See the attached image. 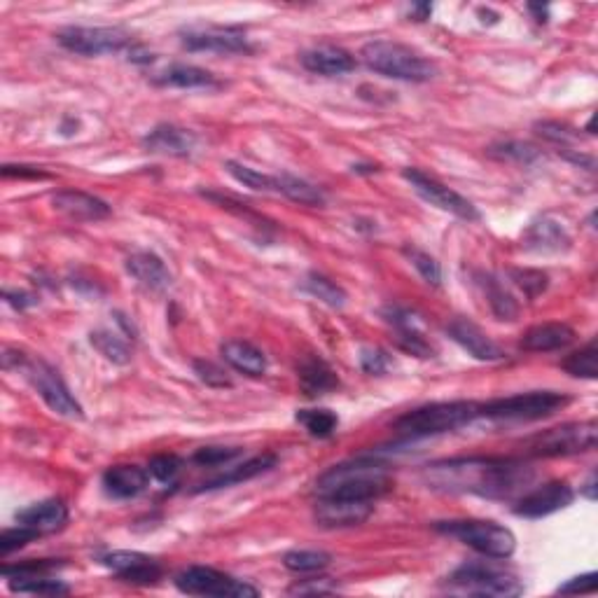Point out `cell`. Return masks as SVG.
Segmentation results:
<instances>
[{
  "label": "cell",
  "mask_w": 598,
  "mask_h": 598,
  "mask_svg": "<svg viewBox=\"0 0 598 598\" xmlns=\"http://www.w3.org/2000/svg\"><path fill=\"white\" fill-rule=\"evenodd\" d=\"M374 505L370 500L346 498H318L314 517L323 528H353L365 524L372 517Z\"/></svg>",
  "instance_id": "obj_15"
},
{
  "label": "cell",
  "mask_w": 598,
  "mask_h": 598,
  "mask_svg": "<svg viewBox=\"0 0 598 598\" xmlns=\"http://www.w3.org/2000/svg\"><path fill=\"white\" fill-rule=\"evenodd\" d=\"M563 370H566L570 377H577V379H596L598 377L596 339H591L584 349L563 360Z\"/></svg>",
  "instance_id": "obj_38"
},
{
  "label": "cell",
  "mask_w": 598,
  "mask_h": 598,
  "mask_svg": "<svg viewBox=\"0 0 598 598\" xmlns=\"http://www.w3.org/2000/svg\"><path fill=\"white\" fill-rule=\"evenodd\" d=\"M239 454L241 449L236 447H201L194 451L192 461L201 465V468H220V465H227L229 461H234Z\"/></svg>",
  "instance_id": "obj_44"
},
{
  "label": "cell",
  "mask_w": 598,
  "mask_h": 598,
  "mask_svg": "<svg viewBox=\"0 0 598 598\" xmlns=\"http://www.w3.org/2000/svg\"><path fill=\"white\" fill-rule=\"evenodd\" d=\"M524 246L535 253H561L570 248V236L566 227L552 218L535 220L524 234Z\"/></svg>",
  "instance_id": "obj_27"
},
{
  "label": "cell",
  "mask_w": 598,
  "mask_h": 598,
  "mask_svg": "<svg viewBox=\"0 0 598 598\" xmlns=\"http://www.w3.org/2000/svg\"><path fill=\"white\" fill-rule=\"evenodd\" d=\"M61 47L82 57H101L131 50V33L120 26H68L57 33Z\"/></svg>",
  "instance_id": "obj_11"
},
{
  "label": "cell",
  "mask_w": 598,
  "mask_h": 598,
  "mask_svg": "<svg viewBox=\"0 0 598 598\" xmlns=\"http://www.w3.org/2000/svg\"><path fill=\"white\" fill-rule=\"evenodd\" d=\"M194 372H197V377L211 388L232 386V379L227 377V372L215 363H211V360H194Z\"/></svg>",
  "instance_id": "obj_47"
},
{
  "label": "cell",
  "mask_w": 598,
  "mask_h": 598,
  "mask_svg": "<svg viewBox=\"0 0 598 598\" xmlns=\"http://www.w3.org/2000/svg\"><path fill=\"white\" fill-rule=\"evenodd\" d=\"M575 342V330L566 323H540L526 330L521 349L533 353H549L566 349Z\"/></svg>",
  "instance_id": "obj_25"
},
{
  "label": "cell",
  "mask_w": 598,
  "mask_h": 598,
  "mask_svg": "<svg viewBox=\"0 0 598 598\" xmlns=\"http://www.w3.org/2000/svg\"><path fill=\"white\" fill-rule=\"evenodd\" d=\"M412 12L416 15V22H426V19L430 17V12H433V8H430V5H414Z\"/></svg>",
  "instance_id": "obj_54"
},
{
  "label": "cell",
  "mask_w": 598,
  "mask_h": 598,
  "mask_svg": "<svg viewBox=\"0 0 598 598\" xmlns=\"http://www.w3.org/2000/svg\"><path fill=\"white\" fill-rule=\"evenodd\" d=\"M477 283L484 292L486 302H489L491 314L496 316L498 321H514V318L519 316L517 299L512 297V292L507 290L496 276H493V274H477Z\"/></svg>",
  "instance_id": "obj_30"
},
{
  "label": "cell",
  "mask_w": 598,
  "mask_h": 598,
  "mask_svg": "<svg viewBox=\"0 0 598 598\" xmlns=\"http://www.w3.org/2000/svg\"><path fill=\"white\" fill-rule=\"evenodd\" d=\"M332 556L323 549H292L283 556V566L292 570V573L299 575H311V573H321L330 566Z\"/></svg>",
  "instance_id": "obj_34"
},
{
  "label": "cell",
  "mask_w": 598,
  "mask_h": 598,
  "mask_svg": "<svg viewBox=\"0 0 598 598\" xmlns=\"http://www.w3.org/2000/svg\"><path fill=\"white\" fill-rule=\"evenodd\" d=\"M475 419H479L477 402H430V405L416 407L412 412L402 414L393 423V428L395 433L407 437V440H423V437L454 433V430L468 426Z\"/></svg>",
  "instance_id": "obj_3"
},
{
  "label": "cell",
  "mask_w": 598,
  "mask_h": 598,
  "mask_svg": "<svg viewBox=\"0 0 598 598\" xmlns=\"http://www.w3.org/2000/svg\"><path fill=\"white\" fill-rule=\"evenodd\" d=\"M17 521L19 524L33 528L38 535H50L61 531V528L66 526L68 507L64 500L47 498V500H40L36 505H29L22 512H17Z\"/></svg>",
  "instance_id": "obj_23"
},
{
  "label": "cell",
  "mask_w": 598,
  "mask_h": 598,
  "mask_svg": "<svg viewBox=\"0 0 598 598\" xmlns=\"http://www.w3.org/2000/svg\"><path fill=\"white\" fill-rule=\"evenodd\" d=\"M143 145L150 152L169 157H190L197 148V136L190 129L176 127V124H157L148 136L143 138Z\"/></svg>",
  "instance_id": "obj_20"
},
{
  "label": "cell",
  "mask_w": 598,
  "mask_h": 598,
  "mask_svg": "<svg viewBox=\"0 0 598 598\" xmlns=\"http://www.w3.org/2000/svg\"><path fill=\"white\" fill-rule=\"evenodd\" d=\"M582 493H584V496H587L589 500H596V475H594V472H591V475H589V479H587V484H584Z\"/></svg>",
  "instance_id": "obj_53"
},
{
  "label": "cell",
  "mask_w": 598,
  "mask_h": 598,
  "mask_svg": "<svg viewBox=\"0 0 598 598\" xmlns=\"http://www.w3.org/2000/svg\"><path fill=\"white\" fill-rule=\"evenodd\" d=\"M575 493L570 489L568 482H547L538 486V489L524 493V498L519 500L514 507V514L524 519H542L547 514H554L573 503Z\"/></svg>",
  "instance_id": "obj_14"
},
{
  "label": "cell",
  "mask_w": 598,
  "mask_h": 598,
  "mask_svg": "<svg viewBox=\"0 0 598 598\" xmlns=\"http://www.w3.org/2000/svg\"><path fill=\"white\" fill-rule=\"evenodd\" d=\"M222 360L232 367V370L241 372L243 377H262L267 372V356L257 349L255 344L243 342V339H229L220 346Z\"/></svg>",
  "instance_id": "obj_26"
},
{
  "label": "cell",
  "mask_w": 598,
  "mask_h": 598,
  "mask_svg": "<svg viewBox=\"0 0 598 598\" xmlns=\"http://www.w3.org/2000/svg\"><path fill=\"white\" fill-rule=\"evenodd\" d=\"M596 589H598L596 573H587V575L573 577V580L561 584V587L556 591H559V594H594Z\"/></svg>",
  "instance_id": "obj_49"
},
{
  "label": "cell",
  "mask_w": 598,
  "mask_h": 598,
  "mask_svg": "<svg viewBox=\"0 0 598 598\" xmlns=\"http://www.w3.org/2000/svg\"><path fill=\"white\" fill-rule=\"evenodd\" d=\"M449 337L461 346L463 351H468L475 360H482V363H496V360L505 358V351L493 342V339L486 335V332L475 325L468 318H454L447 325Z\"/></svg>",
  "instance_id": "obj_18"
},
{
  "label": "cell",
  "mask_w": 598,
  "mask_h": 598,
  "mask_svg": "<svg viewBox=\"0 0 598 598\" xmlns=\"http://www.w3.org/2000/svg\"><path fill=\"white\" fill-rule=\"evenodd\" d=\"M360 367H363V372L379 377L391 367V358L381 349H363L360 351Z\"/></svg>",
  "instance_id": "obj_48"
},
{
  "label": "cell",
  "mask_w": 598,
  "mask_h": 598,
  "mask_svg": "<svg viewBox=\"0 0 598 598\" xmlns=\"http://www.w3.org/2000/svg\"><path fill=\"white\" fill-rule=\"evenodd\" d=\"M157 85L178 89H208L218 85L215 75L192 64H173L157 75Z\"/></svg>",
  "instance_id": "obj_31"
},
{
  "label": "cell",
  "mask_w": 598,
  "mask_h": 598,
  "mask_svg": "<svg viewBox=\"0 0 598 598\" xmlns=\"http://www.w3.org/2000/svg\"><path fill=\"white\" fill-rule=\"evenodd\" d=\"M598 442V426L596 421H580V423H563V426L542 430L526 440V454L535 458H559V456H575L584 451L594 449Z\"/></svg>",
  "instance_id": "obj_9"
},
{
  "label": "cell",
  "mask_w": 598,
  "mask_h": 598,
  "mask_svg": "<svg viewBox=\"0 0 598 598\" xmlns=\"http://www.w3.org/2000/svg\"><path fill=\"white\" fill-rule=\"evenodd\" d=\"M103 489L117 500L136 498L148 489V472L129 463L113 465L103 472Z\"/></svg>",
  "instance_id": "obj_24"
},
{
  "label": "cell",
  "mask_w": 598,
  "mask_h": 598,
  "mask_svg": "<svg viewBox=\"0 0 598 598\" xmlns=\"http://www.w3.org/2000/svg\"><path fill=\"white\" fill-rule=\"evenodd\" d=\"M302 61V66L307 68L311 73H318V75H346L351 73L353 68L358 66L356 57L349 50H344V47H337V45H321V47H311L299 57Z\"/></svg>",
  "instance_id": "obj_22"
},
{
  "label": "cell",
  "mask_w": 598,
  "mask_h": 598,
  "mask_svg": "<svg viewBox=\"0 0 598 598\" xmlns=\"http://www.w3.org/2000/svg\"><path fill=\"white\" fill-rule=\"evenodd\" d=\"M393 475L386 465L377 461H358L332 465L316 482L318 498H346V500H377L393 491Z\"/></svg>",
  "instance_id": "obj_2"
},
{
  "label": "cell",
  "mask_w": 598,
  "mask_h": 598,
  "mask_svg": "<svg viewBox=\"0 0 598 598\" xmlns=\"http://www.w3.org/2000/svg\"><path fill=\"white\" fill-rule=\"evenodd\" d=\"M178 591L187 596H215V598H255L260 596L253 584L236 580V577L220 573L208 566H190L176 575Z\"/></svg>",
  "instance_id": "obj_10"
},
{
  "label": "cell",
  "mask_w": 598,
  "mask_h": 598,
  "mask_svg": "<svg viewBox=\"0 0 598 598\" xmlns=\"http://www.w3.org/2000/svg\"><path fill=\"white\" fill-rule=\"evenodd\" d=\"M127 271L136 278V283L145 288L148 292H166L171 288L173 276L171 271L166 269L162 257L155 253H148V250H141V253H134L127 257Z\"/></svg>",
  "instance_id": "obj_21"
},
{
  "label": "cell",
  "mask_w": 598,
  "mask_h": 598,
  "mask_svg": "<svg viewBox=\"0 0 598 598\" xmlns=\"http://www.w3.org/2000/svg\"><path fill=\"white\" fill-rule=\"evenodd\" d=\"M402 178H405L407 183L414 187V192L419 194L423 201H428L430 206L456 215V218L461 220H479L477 206L472 204L470 199H465L463 194L451 190V187L440 183V180L433 176H428V173H423L419 169H405L402 171Z\"/></svg>",
  "instance_id": "obj_12"
},
{
  "label": "cell",
  "mask_w": 598,
  "mask_h": 598,
  "mask_svg": "<svg viewBox=\"0 0 598 598\" xmlns=\"http://www.w3.org/2000/svg\"><path fill=\"white\" fill-rule=\"evenodd\" d=\"M8 587L15 594H33V596H61L68 594L71 587L61 580H54L50 573H26L8 577Z\"/></svg>",
  "instance_id": "obj_32"
},
{
  "label": "cell",
  "mask_w": 598,
  "mask_h": 598,
  "mask_svg": "<svg viewBox=\"0 0 598 598\" xmlns=\"http://www.w3.org/2000/svg\"><path fill=\"white\" fill-rule=\"evenodd\" d=\"M276 465V456L274 454H262V456H255L250 458V461L236 465V468H227V472H220V475H215L213 479H208L199 486L197 491H213V489H225V486H232V484H241V482H248V479H253L257 475H262V472L271 470Z\"/></svg>",
  "instance_id": "obj_29"
},
{
  "label": "cell",
  "mask_w": 598,
  "mask_h": 598,
  "mask_svg": "<svg viewBox=\"0 0 598 598\" xmlns=\"http://www.w3.org/2000/svg\"><path fill=\"white\" fill-rule=\"evenodd\" d=\"M451 587L465 591V594L477 596H521L524 594V582L519 580L512 570L496 566L491 561H468L458 566L449 577Z\"/></svg>",
  "instance_id": "obj_7"
},
{
  "label": "cell",
  "mask_w": 598,
  "mask_h": 598,
  "mask_svg": "<svg viewBox=\"0 0 598 598\" xmlns=\"http://www.w3.org/2000/svg\"><path fill=\"white\" fill-rule=\"evenodd\" d=\"M5 299H8V304H12L15 309H26V307H33L36 304V299H33V295H29V292L24 290H5Z\"/></svg>",
  "instance_id": "obj_52"
},
{
  "label": "cell",
  "mask_w": 598,
  "mask_h": 598,
  "mask_svg": "<svg viewBox=\"0 0 598 598\" xmlns=\"http://www.w3.org/2000/svg\"><path fill=\"white\" fill-rule=\"evenodd\" d=\"M276 192H281L290 201L302 206H325V194L318 190L316 185L307 183V180L290 176V173H281L276 176Z\"/></svg>",
  "instance_id": "obj_33"
},
{
  "label": "cell",
  "mask_w": 598,
  "mask_h": 598,
  "mask_svg": "<svg viewBox=\"0 0 598 598\" xmlns=\"http://www.w3.org/2000/svg\"><path fill=\"white\" fill-rule=\"evenodd\" d=\"M435 531L449 538H456L475 552L489 559H510L517 549V538L510 528L489 519H451L437 521Z\"/></svg>",
  "instance_id": "obj_5"
},
{
  "label": "cell",
  "mask_w": 598,
  "mask_h": 598,
  "mask_svg": "<svg viewBox=\"0 0 598 598\" xmlns=\"http://www.w3.org/2000/svg\"><path fill=\"white\" fill-rule=\"evenodd\" d=\"M180 43L187 52L239 54L253 50L246 31L239 26H192V29L180 33Z\"/></svg>",
  "instance_id": "obj_13"
},
{
  "label": "cell",
  "mask_w": 598,
  "mask_h": 598,
  "mask_svg": "<svg viewBox=\"0 0 598 598\" xmlns=\"http://www.w3.org/2000/svg\"><path fill=\"white\" fill-rule=\"evenodd\" d=\"M491 155L498 159H505V162H517V164H533L535 159H540V152L528 143H519V141H505V143H496L491 145Z\"/></svg>",
  "instance_id": "obj_41"
},
{
  "label": "cell",
  "mask_w": 598,
  "mask_h": 598,
  "mask_svg": "<svg viewBox=\"0 0 598 598\" xmlns=\"http://www.w3.org/2000/svg\"><path fill=\"white\" fill-rule=\"evenodd\" d=\"M52 206L59 213L68 215L71 220L80 222H96L106 220L110 215V206L106 201L94 197V194L80 192V190H61L52 197Z\"/></svg>",
  "instance_id": "obj_19"
},
{
  "label": "cell",
  "mask_w": 598,
  "mask_h": 598,
  "mask_svg": "<svg viewBox=\"0 0 598 598\" xmlns=\"http://www.w3.org/2000/svg\"><path fill=\"white\" fill-rule=\"evenodd\" d=\"M330 580H304L302 584H295L290 594H332L337 587H330Z\"/></svg>",
  "instance_id": "obj_51"
},
{
  "label": "cell",
  "mask_w": 598,
  "mask_h": 598,
  "mask_svg": "<svg viewBox=\"0 0 598 598\" xmlns=\"http://www.w3.org/2000/svg\"><path fill=\"white\" fill-rule=\"evenodd\" d=\"M101 563L113 570L117 577L131 584H155L162 577V566L157 559L141 552H127V549H117L101 556Z\"/></svg>",
  "instance_id": "obj_16"
},
{
  "label": "cell",
  "mask_w": 598,
  "mask_h": 598,
  "mask_svg": "<svg viewBox=\"0 0 598 598\" xmlns=\"http://www.w3.org/2000/svg\"><path fill=\"white\" fill-rule=\"evenodd\" d=\"M297 377L302 391L309 395V398H316V395H325L335 391L339 386L337 374L332 372V367L325 363L323 358L318 356H307L302 363L297 365Z\"/></svg>",
  "instance_id": "obj_28"
},
{
  "label": "cell",
  "mask_w": 598,
  "mask_h": 598,
  "mask_svg": "<svg viewBox=\"0 0 598 598\" xmlns=\"http://www.w3.org/2000/svg\"><path fill=\"white\" fill-rule=\"evenodd\" d=\"M5 356L15 358V365L12 367H17V370H22L26 374V379L31 381L33 388H36L40 398L45 400V405L50 407L54 414L66 416V419H82V416H85L82 405L75 400L71 388L66 386V381L59 377V372L54 370L52 365H47L45 360L24 356L22 351L10 349V346L5 349Z\"/></svg>",
  "instance_id": "obj_6"
},
{
  "label": "cell",
  "mask_w": 598,
  "mask_h": 598,
  "mask_svg": "<svg viewBox=\"0 0 598 598\" xmlns=\"http://www.w3.org/2000/svg\"><path fill=\"white\" fill-rule=\"evenodd\" d=\"M89 342H92L94 349L99 351L103 358L110 360V363L127 365L131 360V351H129L127 342H122V339L117 335H113V332L94 330L92 335H89Z\"/></svg>",
  "instance_id": "obj_37"
},
{
  "label": "cell",
  "mask_w": 598,
  "mask_h": 598,
  "mask_svg": "<svg viewBox=\"0 0 598 598\" xmlns=\"http://www.w3.org/2000/svg\"><path fill=\"white\" fill-rule=\"evenodd\" d=\"M225 169L234 180H239L241 185L250 187L255 192H276V176H267V173L250 169V166L241 162H227Z\"/></svg>",
  "instance_id": "obj_39"
},
{
  "label": "cell",
  "mask_w": 598,
  "mask_h": 598,
  "mask_svg": "<svg viewBox=\"0 0 598 598\" xmlns=\"http://www.w3.org/2000/svg\"><path fill=\"white\" fill-rule=\"evenodd\" d=\"M535 131H538L545 141L561 145V150H568L570 145L580 138L577 131H573L570 127H566V124H559V122H538L535 124Z\"/></svg>",
  "instance_id": "obj_46"
},
{
  "label": "cell",
  "mask_w": 598,
  "mask_h": 598,
  "mask_svg": "<svg viewBox=\"0 0 598 598\" xmlns=\"http://www.w3.org/2000/svg\"><path fill=\"white\" fill-rule=\"evenodd\" d=\"M5 178H50L43 169H36V166H24V164H5L3 166Z\"/></svg>",
  "instance_id": "obj_50"
},
{
  "label": "cell",
  "mask_w": 598,
  "mask_h": 598,
  "mask_svg": "<svg viewBox=\"0 0 598 598\" xmlns=\"http://www.w3.org/2000/svg\"><path fill=\"white\" fill-rule=\"evenodd\" d=\"M36 538H40V535L24 524H19L15 528H5V531L0 533V554L8 556L12 552H17V549L26 547Z\"/></svg>",
  "instance_id": "obj_43"
},
{
  "label": "cell",
  "mask_w": 598,
  "mask_h": 598,
  "mask_svg": "<svg viewBox=\"0 0 598 598\" xmlns=\"http://www.w3.org/2000/svg\"><path fill=\"white\" fill-rule=\"evenodd\" d=\"M531 465L517 458H451L428 465L423 482L444 493H472L489 500H510L533 484Z\"/></svg>",
  "instance_id": "obj_1"
},
{
  "label": "cell",
  "mask_w": 598,
  "mask_h": 598,
  "mask_svg": "<svg viewBox=\"0 0 598 598\" xmlns=\"http://www.w3.org/2000/svg\"><path fill=\"white\" fill-rule=\"evenodd\" d=\"M510 278L514 281V285H519V288L524 290V295L528 299L542 295L549 285V276L540 269H512Z\"/></svg>",
  "instance_id": "obj_42"
},
{
  "label": "cell",
  "mask_w": 598,
  "mask_h": 598,
  "mask_svg": "<svg viewBox=\"0 0 598 598\" xmlns=\"http://www.w3.org/2000/svg\"><path fill=\"white\" fill-rule=\"evenodd\" d=\"M304 290H307L311 297L321 299L323 304H328L332 309H342L346 299H349L342 285H337L332 278L323 274H309L307 281H304Z\"/></svg>",
  "instance_id": "obj_36"
},
{
  "label": "cell",
  "mask_w": 598,
  "mask_h": 598,
  "mask_svg": "<svg viewBox=\"0 0 598 598\" xmlns=\"http://www.w3.org/2000/svg\"><path fill=\"white\" fill-rule=\"evenodd\" d=\"M570 405V398L556 391H531L498 398L479 405V416L493 421H540L547 419L563 407Z\"/></svg>",
  "instance_id": "obj_8"
},
{
  "label": "cell",
  "mask_w": 598,
  "mask_h": 598,
  "mask_svg": "<svg viewBox=\"0 0 598 598\" xmlns=\"http://www.w3.org/2000/svg\"><path fill=\"white\" fill-rule=\"evenodd\" d=\"M381 316H384V321L395 330V342H398L402 351L412 353V356H416V358H433L435 356V349L430 346L426 335L421 332L412 311L400 309V307H386L384 311H381Z\"/></svg>",
  "instance_id": "obj_17"
},
{
  "label": "cell",
  "mask_w": 598,
  "mask_h": 598,
  "mask_svg": "<svg viewBox=\"0 0 598 598\" xmlns=\"http://www.w3.org/2000/svg\"><path fill=\"white\" fill-rule=\"evenodd\" d=\"M402 253H405L407 260L412 262V267L419 271L421 278L428 285H435V288H437V285L442 283V269H440V264H437V260L433 255L426 253V250L416 248V246H409V243L405 248H402Z\"/></svg>",
  "instance_id": "obj_40"
},
{
  "label": "cell",
  "mask_w": 598,
  "mask_h": 598,
  "mask_svg": "<svg viewBox=\"0 0 598 598\" xmlns=\"http://www.w3.org/2000/svg\"><path fill=\"white\" fill-rule=\"evenodd\" d=\"M180 468H183V461H180L178 456H173V454H159L155 458H150L148 475L155 477L157 482L169 484V482H173V479L178 477Z\"/></svg>",
  "instance_id": "obj_45"
},
{
  "label": "cell",
  "mask_w": 598,
  "mask_h": 598,
  "mask_svg": "<svg viewBox=\"0 0 598 598\" xmlns=\"http://www.w3.org/2000/svg\"><path fill=\"white\" fill-rule=\"evenodd\" d=\"M365 64L384 78L405 82H428L437 75L435 61L423 57L414 47L393 43V40H374L363 47Z\"/></svg>",
  "instance_id": "obj_4"
},
{
  "label": "cell",
  "mask_w": 598,
  "mask_h": 598,
  "mask_svg": "<svg viewBox=\"0 0 598 598\" xmlns=\"http://www.w3.org/2000/svg\"><path fill=\"white\" fill-rule=\"evenodd\" d=\"M295 419L311 437H318V440L335 435L339 426V416L330 412V409H299Z\"/></svg>",
  "instance_id": "obj_35"
},
{
  "label": "cell",
  "mask_w": 598,
  "mask_h": 598,
  "mask_svg": "<svg viewBox=\"0 0 598 598\" xmlns=\"http://www.w3.org/2000/svg\"><path fill=\"white\" fill-rule=\"evenodd\" d=\"M528 10L538 15V22H547V8H538V5H531V8H528Z\"/></svg>",
  "instance_id": "obj_55"
}]
</instances>
